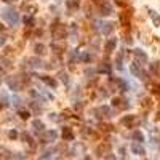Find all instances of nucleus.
Instances as JSON below:
<instances>
[{
    "label": "nucleus",
    "mask_w": 160,
    "mask_h": 160,
    "mask_svg": "<svg viewBox=\"0 0 160 160\" xmlns=\"http://www.w3.org/2000/svg\"><path fill=\"white\" fill-rule=\"evenodd\" d=\"M133 152L138 154V155H144L146 150H144V147L141 146V144H133Z\"/></svg>",
    "instance_id": "0eeeda50"
},
{
    "label": "nucleus",
    "mask_w": 160,
    "mask_h": 160,
    "mask_svg": "<svg viewBox=\"0 0 160 160\" xmlns=\"http://www.w3.org/2000/svg\"><path fill=\"white\" fill-rule=\"evenodd\" d=\"M35 53H37V54H43V53H45V46H43L42 43H37V45H35Z\"/></svg>",
    "instance_id": "4468645a"
},
{
    "label": "nucleus",
    "mask_w": 160,
    "mask_h": 160,
    "mask_svg": "<svg viewBox=\"0 0 160 160\" xmlns=\"http://www.w3.org/2000/svg\"><path fill=\"white\" fill-rule=\"evenodd\" d=\"M19 115H21V119H24V120H26V119H29V112L21 110V112H19Z\"/></svg>",
    "instance_id": "6ab92c4d"
},
{
    "label": "nucleus",
    "mask_w": 160,
    "mask_h": 160,
    "mask_svg": "<svg viewBox=\"0 0 160 160\" xmlns=\"http://www.w3.org/2000/svg\"><path fill=\"white\" fill-rule=\"evenodd\" d=\"M8 136H10L11 139H15V138L18 136V133H16V131H15V130H11V131H10V133H8Z\"/></svg>",
    "instance_id": "412c9836"
},
{
    "label": "nucleus",
    "mask_w": 160,
    "mask_h": 160,
    "mask_svg": "<svg viewBox=\"0 0 160 160\" xmlns=\"http://www.w3.org/2000/svg\"><path fill=\"white\" fill-rule=\"evenodd\" d=\"M32 128H35V131H42L43 130V122L42 120H34L32 122Z\"/></svg>",
    "instance_id": "1a4fd4ad"
},
{
    "label": "nucleus",
    "mask_w": 160,
    "mask_h": 160,
    "mask_svg": "<svg viewBox=\"0 0 160 160\" xmlns=\"http://www.w3.org/2000/svg\"><path fill=\"white\" fill-rule=\"evenodd\" d=\"M42 80H45L46 83H50L51 87H56V82H54V80H51V79H46V77H42Z\"/></svg>",
    "instance_id": "f3484780"
},
{
    "label": "nucleus",
    "mask_w": 160,
    "mask_h": 160,
    "mask_svg": "<svg viewBox=\"0 0 160 160\" xmlns=\"http://www.w3.org/2000/svg\"><path fill=\"white\" fill-rule=\"evenodd\" d=\"M56 131H48V133L45 135V143H51V141H54L56 139Z\"/></svg>",
    "instance_id": "6e6552de"
},
{
    "label": "nucleus",
    "mask_w": 160,
    "mask_h": 160,
    "mask_svg": "<svg viewBox=\"0 0 160 160\" xmlns=\"http://www.w3.org/2000/svg\"><path fill=\"white\" fill-rule=\"evenodd\" d=\"M69 6H77V2H69Z\"/></svg>",
    "instance_id": "b1692460"
},
{
    "label": "nucleus",
    "mask_w": 160,
    "mask_h": 160,
    "mask_svg": "<svg viewBox=\"0 0 160 160\" xmlns=\"http://www.w3.org/2000/svg\"><path fill=\"white\" fill-rule=\"evenodd\" d=\"M115 43H117V40H115V39L109 40V42H107V45H106V50H107V51H112V50L115 48Z\"/></svg>",
    "instance_id": "f8f14e48"
},
{
    "label": "nucleus",
    "mask_w": 160,
    "mask_h": 160,
    "mask_svg": "<svg viewBox=\"0 0 160 160\" xmlns=\"http://www.w3.org/2000/svg\"><path fill=\"white\" fill-rule=\"evenodd\" d=\"M13 101H15V106H19V104H21V99L18 98V96H15V98H13Z\"/></svg>",
    "instance_id": "4be33fe9"
},
{
    "label": "nucleus",
    "mask_w": 160,
    "mask_h": 160,
    "mask_svg": "<svg viewBox=\"0 0 160 160\" xmlns=\"http://www.w3.org/2000/svg\"><path fill=\"white\" fill-rule=\"evenodd\" d=\"M149 16L152 18V21H154V26H157V27H158V26H160V16H158V15H157L154 10H150V11H149Z\"/></svg>",
    "instance_id": "423d86ee"
},
{
    "label": "nucleus",
    "mask_w": 160,
    "mask_h": 160,
    "mask_svg": "<svg viewBox=\"0 0 160 160\" xmlns=\"http://www.w3.org/2000/svg\"><path fill=\"white\" fill-rule=\"evenodd\" d=\"M80 58H82V61H90V54H87V53H83V54L80 56Z\"/></svg>",
    "instance_id": "aec40b11"
},
{
    "label": "nucleus",
    "mask_w": 160,
    "mask_h": 160,
    "mask_svg": "<svg viewBox=\"0 0 160 160\" xmlns=\"http://www.w3.org/2000/svg\"><path fill=\"white\" fill-rule=\"evenodd\" d=\"M24 23H26L27 26H32V24H34V19H32V18H29V16H26V18H24Z\"/></svg>",
    "instance_id": "a211bd4d"
},
{
    "label": "nucleus",
    "mask_w": 160,
    "mask_h": 160,
    "mask_svg": "<svg viewBox=\"0 0 160 160\" xmlns=\"http://www.w3.org/2000/svg\"><path fill=\"white\" fill-rule=\"evenodd\" d=\"M63 138L64 139H72V131L69 128H64L63 130Z\"/></svg>",
    "instance_id": "ddd939ff"
},
{
    "label": "nucleus",
    "mask_w": 160,
    "mask_h": 160,
    "mask_svg": "<svg viewBox=\"0 0 160 160\" xmlns=\"http://www.w3.org/2000/svg\"><path fill=\"white\" fill-rule=\"evenodd\" d=\"M31 66H32V67H42V61H39V59H31Z\"/></svg>",
    "instance_id": "2eb2a0df"
},
{
    "label": "nucleus",
    "mask_w": 160,
    "mask_h": 160,
    "mask_svg": "<svg viewBox=\"0 0 160 160\" xmlns=\"http://www.w3.org/2000/svg\"><path fill=\"white\" fill-rule=\"evenodd\" d=\"M3 42H5V39H3V37H0V45H3Z\"/></svg>",
    "instance_id": "393cba45"
},
{
    "label": "nucleus",
    "mask_w": 160,
    "mask_h": 160,
    "mask_svg": "<svg viewBox=\"0 0 160 160\" xmlns=\"http://www.w3.org/2000/svg\"><path fill=\"white\" fill-rule=\"evenodd\" d=\"M2 16H3V19L8 21V24H11V26H16L18 21H19V15H18L15 10H5L2 13Z\"/></svg>",
    "instance_id": "f257e3e1"
},
{
    "label": "nucleus",
    "mask_w": 160,
    "mask_h": 160,
    "mask_svg": "<svg viewBox=\"0 0 160 160\" xmlns=\"http://www.w3.org/2000/svg\"><path fill=\"white\" fill-rule=\"evenodd\" d=\"M135 139H138L139 143H143V141H144V136H143V133H141V131H136V133H135Z\"/></svg>",
    "instance_id": "dca6fc26"
},
{
    "label": "nucleus",
    "mask_w": 160,
    "mask_h": 160,
    "mask_svg": "<svg viewBox=\"0 0 160 160\" xmlns=\"http://www.w3.org/2000/svg\"><path fill=\"white\" fill-rule=\"evenodd\" d=\"M98 27L101 29V32H102V34H110V31H112V24H110V23H102V24L99 23V26H98Z\"/></svg>",
    "instance_id": "20e7f679"
},
{
    "label": "nucleus",
    "mask_w": 160,
    "mask_h": 160,
    "mask_svg": "<svg viewBox=\"0 0 160 160\" xmlns=\"http://www.w3.org/2000/svg\"><path fill=\"white\" fill-rule=\"evenodd\" d=\"M101 11H102V15H112V6H110V3H109V2H104V3H102Z\"/></svg>",
    "instance_id": "39448f33"
},
{
    "label": "nucleus",
    "mask_w": 160,
    "mask_h": 160,
    "mask_svg": "<svg viewBox=\"0 0 160 160\" xmlns=\"http://www.w3.org/2000/svg\"><path fill=\"white\" fill-rule=\"evenodd\" d=\"M135 56H136L138 59H141V61H147V56H146V53H143V50H136Z\"/></svg>",
    "instance_id": "9d476101"
},
{
    "label": "nucleus",
    "mask_w": 160,
    "mask_h": 160,
    "mask_svg": "<svg viewBox=\"0 0 160 160\" xmlns=\"http://www.w3.org/2000/svg\"><path fill=\"white\" fill-rule=\"evenodd\" d=\"M99 71H101V72H109V67H107V66H101Z\"/></svg>",
    "instance_id": "5701e85b"
},
{
    "label": "nucleus",
    "mask_w": 160,
    "mask_h": 160,
    "mask_svg": "<svg viewBox=\"0 0 160 160\" xmlns=\"http://www.w3.org/2000/svg\"><path fill=\"white\" fill-rule=\"evenodd\" d=\"M131 72H133V75H136V77H139V79H146L144 77V72L141 71V67H139V66H136V64L131 66Z\"/></svg>",
    "instance_id": "7ed1b4c3"
},
{
    "label": "nucleus",
    "mask_w": 160,
    "mask_h": 160,
    "mask_svg": "<svg viewBox=\"0 0 160 160\" xmlns=\"http://www.w3.org/2000/svg\"><path fill=\"white\" fill-rule=\"evenodd\" d=\"M6 83H8V85H10V88L15 90V91H18V90L21 88V85L18 83V80H16L15 77H8V79H6Z\"/></svg>",
    "instance_id": "f03ea898"
},
{
    "label": "nucleus",
    "mask_w": 160,
    "mask_h": 160,
    "mask_svg": "<svg viewBox=\"0 0 160 160\" xmlns=\"http://www.w3.org/2000/svg\"><path fill=\"white\" fill-rule=\"evenodd\" d=\"M133 122H135V117H133V115H127V117H123L122 123H123V125H131Z\"/></svg>",
    "instance_id": "9b49d317"
}]
</instances>
